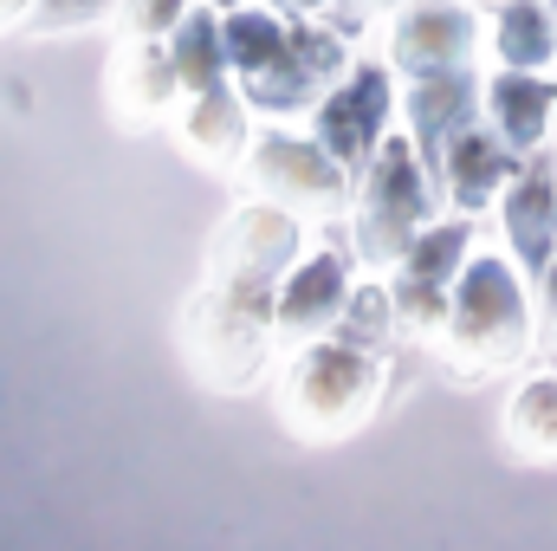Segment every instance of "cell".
Returning a JSON list of instances; mask_svg holds the SVG:
<instances>
[{
  "mask_svg": "<svg viewBox=\"0 0 557 551\" xmlns=\"http://www.w3.org/2000/svg\"><path fill=\"white\" fill-rule=\"evenodd\" d=\"M298 228L273 208H240L227 234L214 241V273L195 305V357L214 383H247L267 344V325L278 318V267L292 260Z\"/></svg>",
  "mask_w": 557,
  "mask_h": 551,
  "instance_id": "obj_1",
  "label": "cell"
},
{
  "mask_svg": "<svg viewBox=\"0 0 557 551\" xmlns=\"http://www.w3.org/2000/svg\"><path fill=\"white\" fill-rule=\"evenodd\" d=\"M221 39H227V65L247 78V98L260 111H298V105L318 98L324 78L344 72V33L337 26H298V33H285L267 13L234 7L221 20Z\"/></svg>",
  "mask_w": 557,
  "mask_h": 551,
  "instance_id": "obj_2",
  "label": "cell"
},
{
  "mask_svg": "<svg viewBox=\"0 0 557 551\" xmlns=\"http://www.w3.org/2000/svg\"><path fill=\"white\" fill-rule=\"evenodd\" d=\"M447 331L473 370H499L525 351L532 318H525V292L506 260H467V273L447 298Z\"/></svg>",
  "mask_w": 557,
  "mask_h": 551,
  "instance_id": "obj_3",
  "label": "cell"
},
{
  "mask_svg": "<svg viewBox=\"0 0 557 551\" xmlns=\"http://www.w3.org/2000/svg\"><path fill=\"white\" fill-rule=\"evenodd\" d=\"M428 208H434V188H428V175H421L416 149H409L403 137H389L383 149H376V162H370V182H363V208H357V254H363L370 267L403 260V254L416 247Z\"/></svg>",
  "mask_w": 557,
  "mask_h": 551,
  "instance_id": "obj_4",
  "label": "cell"
},
{
  "mask_svg": "<svg viewBox=\"0 0 557 551\" xmlns=\"http://www.w3.org/2000/svg\"><path fill=\"white\" fill-rule=\"evenodd\" d=\"M285 396L298 421L311 428H344L370 409L376 396V344L363 338H331V344H305L292 377H285Z\"/></svg>",
  "mask_w": 557,
  "mask_h": 551,
  "instance_id": "obj_5",
  "label": "cell"
},
{
  "mask_svg": "<svg viewBox=\"0 0 557 551\" xmlns=\"http://www.w3.org/2000/svg\"><path fill=\"white\" fill-rule=\"evenodd\" d=\"M467 221L454 228H428L416 234V247L403 254V273H396V318L409 331H434L447 318V298H454V279H460V260H467Z\"/></svg>",
  "mask_w": 557,
  "mask_h": 551,
  "instance_id": "obj_6",
  "label": "cell"
},
{
  "mask_svg": "<svg viewBox=\"0 0 557 551\" xmlns=\"http://www.w3.org/2000/svg\"><path fill=\"white\" fill-rule=\"evenodd\" d=\"M383 124H389V78L383 65H357L318 111V143L344 162V169H363L376 149H383Z\"/></svg>",
  "mask_w": 557,
  "mask_h": 551,
  "instance_id": "obj_7",
  "label": "cell"
},
{
  "mask_svg": "<svg viewBox=\"0 0 557 551\" xmlns=\"http://www.w3.org/2000/svg\"><path fill=\"white\" fill-rule=\"evenodd\" d=\"M389 52L403 72L434 78V72H460L473 59V13L467 7H447V0H421L396 20L389 33Z\"/></svg>",
  "mask_w": 557,
  "mask_h": 551,
  "instance_id": "obj_8",
  "label": "cell"
},
{
  "mask_svg": "<svg viewBox=\"0 0 557 551\" xmlns=\"http://www.w3.org/2000/svg\"><path fill=\"white\" fill-rule=\"evenodd\" d=\"M253 175L278 195L305 201V208H337V195H344V162L311 137H260L253 143Z\"/></svg>",
  "mask_w": 557,
  "mask_h": 551,
  "instance_id": "obj_9",
  "label": "cell"
},
{
  "mask_svg": "<svg viewBox=\"0 0 557 551\" xmlns=\"http://www.w3.org/2000/svg\"><path fill=\"white\" fill-rule=\"evenodd\" d=\"M506 234H512V254L532 267V273H545L557 254V162L539 149L532 162H525V175L512 182V195H506Z\"/></svg>",
  "mask_w": 557,
  "mask_h": 551,
  "instance_id": "obj_10",
  "label": "cell"
},
{
  "mask_svg": "<svg viewBox=\"0 0 557 551\" xmlns=\"http://www.w3.org/2000/svg\"><path fill=\"white\" fill-rule=\"evenodd\" d=\"M344 285H350V260L344 254H311L278 292V331L292 344H311L344 311Z\"/></svg>",
  "mask_w": 557,
  "mask_h": 551,
  "instance_id": "obj_11",
  "label": "cell"
},
{
  "mask_svg": "<svg viewBox=\"0 0 557 551\" xmlns=\"http://www.w3.org/2000/svg\"><path fill=\"white\" fill-rule=\"evenodd\" d=\"M441 169H447V195L460 201V215H480L512 182V143L486 137V131H460L441 149Z\"/></svg>",
  "mask_w": 557,
  "mask_h": 551,
  "instance_id": "obj_12",
  "label": "cell"
},
{
  "mask_svg": "<svg viewBox=\"0 0 557 551\" xmlns=\"http://www.w3.org/2000/svg\"><path fill=\"white\" fill-rule=\"evenodd\" d=\"M473 111H480V85L467 78V65L460 72H434V78H421L409 91V124H416L428 156H441L460 131H473Z\"/></svg>",
  "mask_w": 557,
  "mask_h": 551,
  "instance_id": "obj_13",
  "label": "cell"
},
{
  "mask_svg": "<svg viewBox=\"0 0 557 551\" xmlns=\"http://www.w3.org/2000/svg\"><path fill=\"white\" fill-rule=\"evenodd\" d=\"M486 111H493L499 137L512 143V149H532V143L545 137V124H552L557 91L545 85V78H532V72H506V78H493Z\"/></svg>",
  "mask_w": 557,
  "mask_h": 551,
  "instance_id": "obj_14",
  "label": "cell"
},
{
  "mask_svg": "<svg viewBox=\"0 0 557 551\" xmlns=\"http://www.w3.org/2000/svg\"><path fill=\"white\" fill-rule=\"evenodd\" d=\"M175 78L201 98V91H221V78H227V39H221V20H208V13H182V26H175Z\"/></svg>",
  "mask_w": 557,
  "mask_h": 551,
  "instance_id": "obj_15",
  "label": "cell"
},
{
  "mask_svg": "<svg viewBox=\"0 0 557 551\" xmlns=\"http://www.w3.org/2000/svg\"><path fill=\"white\" fill-rule=\"evenodd\" d=\"M493 46H499L506 72H539V65H545V59L557 52L552 13H545L539 0H506V13H499V33H493Z\"/></svg>",
  "mask_w": 557,
  "mask_h": 551,
  "instance_id": "obj_16",
  "label": "cell"
},
{
  "mask_svg": "<svg viewBox=\"0 0 557 551\" xmlns=\"http://www.w3.org/2000/svg\"><path fill=\"white\" fill-rule=\"evenodd\" d=\"M117 78H124V111H162L169 105V91L182 85L175 78V52H162L156 39H131V52H124V65H117Z\"/></svg>",
  "mask_w": 557,
  "mask_h": 551,
  "instance_id": "obj_17",
  "label": "cell"
},
{
  "mask_svg": "<svg viewBox=\"0 0 557 551\" xmlns=\"http://www.w3.org/2000/svg\"><path fill=\"white\" fill-rule=\"evenodd\" d=\"M506 428H512V441H519L525 454H557V383L552 377H539V383L519 390Z\"/></svg>",
  "mask_w": 557,
  "mask_h": 551,
  "instance_id": "obj_18",
  "label": "cell"
},
{
  "mask_svg": "<svg viewBox=\"0 0 557 551\" xmlns=\"http://www.w3.org/2000/svg\"><path fill=\"white\" fill-rule=\"evenodd\" d=\"M188 137H195V149H208V156H240V143H247V118H240V105L227 98V85L195 98Z\"/></svg>",
  "mask_w": 557,
  "mask_h": 551,
  "instance_id": "obj_19",
  "label": "cell"
},
{
  "mask_svg": "<svg viewBox=\"0 0 557 551\" xmlns=\"http://www.w3.org/2000/svg\"><path fill=\"white\" fill-rule=\"evenodd\" d=\"M117 0H39V26H85Z\"/></svg>",
  "mask_w": 557,
  "mask_h": 551,
  "instance_id": "obj_20",
  "label": "cell"
},
{
  "mask_svg": "<svg viewBox=\"0 0 557 551\" xmlns=\"http://www.w3.org/2000/svg\"><path fill=\"white\" fill-rule=\"evenodd\" d=\"M182 7H188V0H131V26L149 39V33H162V26H182Z\"/></svg>",
  "mask_w": 557,
  "mask_h": 551,
  "instance_id": "obj_21",
  "label": "cell"
},
{
  "mask_svg": "<svg viewBox=\"0 0 557 551\" xmlns=\"http://www.w3.org/2000/svg\"><path fill=\"white\" fill-rule=\"evenodd\" d=\"M545 331H552V344H557V260L545 267Z\"/></svg>",
  "mask_w": 557,
  "mask_h": 551,
  "instance_id": "obj_22",
  "label": "cell"
},
{
  "mask_svg": "<svg viewBox=\"0 0 557 551\" xmlns=\"http://www.w3.org/2000/svg\"><path fill=\"white\" fill-rule=\"evenodd\" d=\"M278 7H292V13H311V7H324V0H278Z\"/></svg>",
  "mask_w": 557,
  "mask_h": 551,
  "instance_id": "obj_23",
  "label": "cell"
},
{
  "mask_svg": "<svg viewBox=\"0 0 557 551\" xmlns=\"http://www.w3.org/2000/svg\"><path fill=\"white\" fill-rule=\"evenodd\" d=\"M20 7H26V0H0V20H13V13H20Z\"/></svg>",
  "mask_w": 557,
  "mask_h": 551,
  "instance_id": "obj_24",
  "label": "cell"
},
{
  "mask_svg": "<svg viewBox=\"0 0 557 551\" xmlns=\"http://www.w3.org/2000/svg\"><path fill=\"white\" fill-rule=\"evenodd\" d=\"M370 7H376V0H350V13H357V20H363V13H370Z\"/></svg>",
  "mask_w": 557,
  "mask_h": 551,
  "instance_id": "obj_25",
  "label": "cell"
},
{
  "mask_svg": "<svg viewBox=\"0 0 557 551\" xmlns=\"http://www.w3.org/2000/svg\"><path fill=\"white\" fill-rule=\"evenodd\" d=\"M552 7H557V0H552Z\"/></svg>",
  "mask_w": 557,
  "mask_h": 551,
  "instance_id": "obj_26",
  "label": "cell"
}]
</instances>
